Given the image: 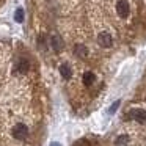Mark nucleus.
<instances>
[{"instance_id": "obj_1", "label": "nucleus", "mask_w": 146, "mask_h": 146, "mask_svg": "<svg viewBox=\"0 0 146 146\" xmlns=\"http://www.w3.org/2000/svg\"><path fill=\"white\" fill-rule=\"evenodd\" d=\"M13 137L14 138H17V140H24V138H27V135H29V127L25 126V124H22V123H17L16 126L13 127Z\"/></svg>"}, {"instance_id": "obj_2", "label": "nucleus", "mask_w": 146, "mask_h": 146, "mask_svg": "<svg viewBox=\"0 0 146 146\" xmlns=\"http://www.w3.org/2000/svg\"><path fill=\"white\" fill-rule=\"evenodd\" d=\"M130 116L135 121H138L140 124H146V110H141V108H132L130 110Z\"/></svg>"}, {"instance_id": "obj_3", "label": "nucleus", "mask_w": 146, "mask_h": 146, "mask_svg": "<svg viewBox=\"0 0 146 146\" xmlns=\"http://www.w3.org/2000/svg\"><path fill=\"white\" fill-rule=\"evenodd\" d=\"M98 42H99V46H102V47H110L111 42H113V39H111V36L108 35L107 32H102V33H99V36H98Z\"/></svg>"}, {"instance_id": "obj_4", "label": "nucleus", "mask_w": 146, "mask_h": 146, "mask_svg": "<svg viewBox=\"0 0 146 146\" xmlns=\"http://www.w3.org/2000/svg\"><path fill=\"white\" fill-rule=\"evenodd\" d=\"M116 11L121 17H127L129 16V5H127L126 2H119V3L116 5Z\"/></svg>"}, {"instance_id": "obj_5", "label": "nucleus", "mask_w": 146, "mask_h": 146, "mask_svg": "<svg viewBox=\"0 0 146 146\" xmlns=\"http://www.w3.org/2000/svg\"><path fill=\"white\" fill-rule=\"evenodd\" d=\"M52 47H54V50L55 52H61V50H63V39H61L60 38V36H57V35H55V36H52Z\"/></svg>"}, {"instance_id": "obj_6", "label": "nucleus", "mask_w": 146, "mask_h": 146, "mask_svg": "<svg viewBox=\"0 0 146 146\" xmlns=\"http://www.w3.org/2000/svg\"><path fill=\"white\" fill-rule=\"evenodd\" d=\"M29 69H30L29 60H27V58H21L19 63H17V71H19V72H22V74H25Z\"/></svg>"}, {"instance_id": "obj_7", "label": "nucleus", "mask_w": 146, "mask_h": 146, "mask_svg": "<svg viewBox=\"0 0 146 146\" xmlns=\"http://www.w3.org/2000/svg\"><path fill=\"white\" fill-rule=\"evenodd\" d=\"M74 52H76V55H77V57H80V58H83V57L88 55V49H86L83 44H77L76 49H74Z\"/></svg>"}, {"instance_id": "obj_8", "label": "nucleus", "mask_w": 146, "mask_h": 146, "mask_svg": "<svg viewBox=\"0 0 146 146\" xmlns=\"http://www.w3.org/2000/svg\"><path fill=\"white\" fill-rule=\"evenodd\" d=\"M60 74H61V77H63V79H69L71 77V68H69V64L68 63H64V64H61L60 66Z\"/></svg>"}, {"instance_id": "obj_9", "label": "nucleus", "mask_w": 146, "mask_h": 146, "mask_svg": "<svg viewBox=\"0 0 146 146\" xmlns=\"http://www.w3.org/2000/svg\"><path fill=\"white\" fill-rule=\"evenodd\" d=\"M94 80H96V76L93 72H85L83 74V83H85L86 86H90V85H93V83H94Z\"/></svg>"}, {"instance_id": "obj_10", "label": "nucleus", "mask_w": 146, "mask_h": 146, "mask_svg": "<svg viewBox=\"0 0 146 146\" xmlns=\"http://www.w3.org/2000/svg\"><path fill=\"white\" fill-rule=\"evenodd\" d=\"M14 19H16V22H22L24 21V10L22 8H17L16 13H14Z\"/></svg>"}, {"instance_id": "obj_11", "label": "nucleus", "mask_w": 146, "mask_h": 146, "mask_svg": "<svg viewBox=\"0 0 146 146\" xmlns=\"http://www.w3.org/2000/svg\"><path fill=\"white\" fill-rule=\"evenodd\" d=\"M119 105H121V101H116V102H113V104L110 105V108H108V113H110V115H113L115 111L118 110V107H119Z\"/></svg>"}, {"instance_id": "obj_12", "label": "nucleus", "mask_w": 146, "mask_h": 146, "mask_svg": "<svg viewBox=\"0 0 146 146\" xmlns=\"http://www.w3.org/2000/svg\"><path fill=\"white\" fill-rule=\"evenodd\" d=\"M127 141H129V137H127V135L118 137V138H116V146H119V145H126Z\"/></svg>"}, {"instance_id": "obj_13", "label": "nucleus", "mask_w": 146, "mask_h": 146, "mask_svg": "<svg viewBox=\"0 0 146 146\" xmlns=\"http://www.w3.org/2000/svg\"><path fill=\"white\" fill-rule=\"evenodd\" d=\"M50 146H60V145H58V143H52Z\"/></svg>"}]
</instances>
